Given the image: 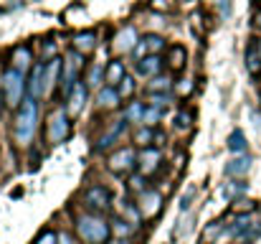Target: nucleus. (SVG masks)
<instances>
[{
    "instance_id": "5701e85b",
    "label": "nucleus",
    "mask_w": 261,
    "mask_h": 244,
    "mask_svg": "<svg viewBox=\"0 0 261 244\" xmlns=\"http://www.w3.org/2000/svg\"><path fill=\"white\" fill-rule=\"evenodd\" d=\"M104 69H107V61H89L87 72H84V81L91 92L101 89L104 86Z\"/></svg>"
},
{
    "instance_id": "f3484780",
    "label": "nucleus",
    "mask_w": 261,
    "mask_h": 244,
    "mask_svg": "<svg viewBox=\"0 0 261 244\" xmlns=\"http://www.w3.org/2000/svg\"><path fill=\"white\" fill-rule=\"evenodd\" d=\"M163 193L155 191V188H145L140 196H137V209H140V216L142 219H155L163 209Z\"/></svg>"
},
{
    "instance_id": "c9c22d12",
    "label": "nucleus",
    "mask_w": 261,
    "mask_h": 244,
    "mask_svg": "<svg viewBox=\"0 0 261 244\" xmlns=\"http://www.w3.org/2000/svg\"><path fill=\"white\" fill-rule=\"evenodd\" d=\"M173 99H175L173 92H165V94H147V102H145V104L158 107V109H170Z\"/></svg>"
},
{
    "instance_id": "49530a36",
    "label": "nucleus",
    "mask_w": 261,
    "mask_h": 244,
    "mask_svg": "<svg viewBox=\"0 0 261 244\" xmlns=\"http://www.w3.org/2000/svg\"><path fill=\"white\" fill-rule=\"evenodd\" d=\"M259 104H261V97H259Z\"/></svg>"
},
{
    "instance_id": "a18cd8bd",
    "label": "nucleus",
    "mask_w": 261,
    "mask_h": 244,
    "mask_svg": "<svg viewBox=\"0 0 261 244\" xmlns=\"http://www.w3.org/2000/svg\"><path fill=\"white\" fill-rule=\"evenodd\" d=\"M256 43H259V49H261V41H256Z\"/></svg>"
},
{
    "instance_id": "2eb2a0df",
    "label": "nucleus",
    "mask_w": 261,
    "mask_h": 244,
    "mask_svg": "<svg viewBox=\"0 0 261 244\" xmlns=\"http://www.w3.org/2000/svg\"><path fill=\"white\" fill-rule=\"evenodd\" d=\"M163 72H165V56H158V54H150V56L135 61V66H132V74L140 81H150Z\"/></svg>"
},
{
    "instance_id": "ea45409f",
    "label": "nucleus",
    "mask_w": 261,
    "mask_h": 244,
    "mask_svg": "<svg viewBox=\"0 0 261 244\" xmlns=\"http://www.w3.org/2000/svg\"><path fill=\"white\" fill-rule=\"evenodd\" d=\"M145 56H150V51H147L145 38H140V41H137V46H135V51H132V59H135V61H140V59H145Z\"/></svg>"
},
{
    "instance_id": "20e7f679",
    "label": "nucleus",
    "mask_w": 261,
    "mask_h": 244,
    "mask_svg": "<svg viewBox=\"0 0 261 244\" xmlns=\"http://www.w3.org/2000/svg\"><path fill=\"white\" fill-rule=\"evenodd\" d=\"M28 97V77L18 69L5 66L0 72V107L5 112H15Z\"/></svg>"
},
{
    "instance_id": "9d476101",
    "label": "nucleus",
    "mask_w": 261,
    "mask_h": 244,
    "mask_svg": "<svg viewBox=\"0 0 261 244\" xmlns=\"http://www.w3.org/2000/svg\"><path fill=\"white\" fill-rule=\"evenodd\" d=\"M129 138H132V145L140 150V148H163L165 145V140H168V135L160 130V127H147V125H137V127H132V132H129Z\"/></svg>"
},
{
    "instance_id": "e433bc0d",
    "label": "nucleus",
    "mask_w": 261,
    "mask_h": 244,
    "mask_svg": "<svg viewBox=\"0 0 261 244\" xmlns=\"http://www.w3.org/2000/svg\"><path fill=\"white\" fill-rule=\"evenodd\" d=\"M193 89H195V81L190 79V77H182V79H175L173 94L185 99V97H190V94H193Z\"/></svg>"
},
{
    "instance_id": "cd10ccee",
    "label": "nucleus",
    "mask_w": 261,
    "mask_h": 244,
    "mask_svg": "<svg viewBox=\"0 0 261 244\" xmlns=\"http://www.w3.org/2000/svg\"><path fill=\"white\" fill-rule=\"evenodd\" d=\"M109 224H112V239H129L137 229V224H132L129 219H122V216L112 219Z\"/></svg>"
},
{
    "instance_id": "a19ab883",
    "label": "nucleus",
    "mask_w": 261,
    "mask_h": 244,
    "mask_svg": "<svg viewBox=\"0 0 261 244\" xmlns=\"http://www.w3.org/2000/svg\"><path fill=\"white\" fill-rule=\"evenodd\" d=\"M193 198H195V188H190V191L180 198V211H188V209L193 206Z\"/></svg>"
},
{
    "instance_id": "423d86ee",
    "label": "nucleus",
    "mask_w": 261,
    "mask_h": 244,
    "mask_svg": "<svg viewBox=\"0 0 261 244\" xmlns=\"http://www.w3.org/2000/svg\"><path fill=\"white\" fill-rule=\"evenodd\" d=\"M87 64H89L87 56L79 54V51H74V49H69V51L64 54V69H61V89H59V97H66V94L74 89V84H79V81L84 79Z\"/></svg>"
},
{
    "instance_id": "393cba45",
    "label": "nucleus",
    "mask_w": 261,
    "mask_h": 244,
    "mask_svg": "<svg viewBox=\"0 0 261 244\" xmlns=\"http://www.w3.org/2000/svg\"><path fill=\"white\" fill-rule=\"evenodd\" d=\"M145 89H147V94H165V92H173L175 77L170 72H163V74L152 77L150 81H145Z\"/></svg>"
},
{
    "instance_id": "c03bdc74",
    "label": "nucleus",
    "mask_w": 261,
    "mask_h": 244,
    "mask_svg": "<svg viewBox=\"0 0 261 244\" xmlns=\"http://www.w3.org/2000/svg\"><path fill=\"white\" fill-rule=\"evenodd\" d=\"M109 244H132V242H129V239H112Z\"/></svg>"
},
{
    "instance_id": "9b49d317",
    "label": "nucleus",
    "mask_w": 261,
    "mask_h": 244,
    "mask_svg": "<svg viewBox=\"0 0 261 244\" xmlns=\"http://www.w3.org/2000/svg\"><path fill=\"white\" fill-rule=\"evenodd\" d=\"M142 36L137 33V28L132 26V23H127V26H122L114 36H112V51L117 54V56H132V51H135V46H137V41H140Z\"/></svg>"
},
{
    "instance_id": "f704fd0d",
    "label": "nucleus",
    "mask_w": 261,
    "mask_h": 244,
    "mask_svg": "<svg viewBox=\"0 0 261 244\" xmlns=\"http://www.w3.org/2000/svg\"><path fill=\"white\" fill-rule=\"evenodd\" d=\"M127 188H129L135 196H140L145 188H150V186H147V175L140 173V170H135L132 175H127Z\"/></svg>"
},
{
    "instance_id": "a878e982",
    "label": "nucleus",
    "mask_w": 261,
    "mask_h": 244,
    "mask_svg": "<svg viewBox=\"0 0 261 244\" xmlns=\"http://www.w3.org/2000/svg\"><path fill=\"white\" fill-rule=\"evenodd\" d=\"M244 64H246V72L256 79L261 77V49L256 41H251L249 46H246V54H244Z\"/></svg>"
},
{
    "instance_id": "1a4fd4ad",
    "label": "nucleus",
    "mask_w": 261,
    "mask_h": 244,
    "mask_svg": "<svg viewBox=\"0 0 261 244\" xmlns=\"http://www.w3.org/2000/svg\"><path fill=\"white\" fill-rule=\"evenodd\" d=\"M36 61H38V59H36L33 43H15V46L8 51V66H10V69H18V72H23V74H28Z\"/></svg>"
},
{
    "instance_id": "c85d7f7f",
    "label": "nucleus",
    "mask_w": 261,
    "mask_h": 244,
    "mask_svg": "<svg viewBox=\"0 0 261 244\" xmlns=\"http://www.w3.org/2000/svg\"><path fill=\"white\" fill-rule=\"evenodd\" d=\"M137 84H140V79L129 72L124 79L117 84V92H119V97H122V102H129V99H135L137 97Z\"/></svg>"
},
{
    "instance_id": "c756f323",
    "label": "nucleus",
    "mask_w": 261,
    "mask_h": 244,
    "mask_svg": "<svg viewBox=\"0 0 261 244\" xmlns=\"http://www.w3.org/2000/svg\"><path fill=\"white\" fill-rule=\"evenodd\" d=\"M246 191H249V183H244L241 178H231L228 183H223V188H221V196H223V198H228V201H233V198L244 196Z\"/></svg>"
},
{
    "instance_id": "473e14b6",
    "label": "nucleus",
    "mask_w": 261,
    "mask_h": 244,
    "mask_svg": "<svg viewBox=\"0 0 261 244\" xmlns=\"http://www.w3.org/2000/svg\"><path fill=\"white\" fill-rule=\"evenodd\" d=\"M226 145H228V150H231L233 156H244V153H246V148H249V143H246V135H244L241 130H233V132L228 135Z\"/></svg>"
},
{
    "instance_id": "7ed1b4c3",
    "label": "nucleus",
    "mask_w": 261,
    "mask_h": 244,
    "mask_svg": "<svg viewBox=\"0 0 261 244\" xmlns=\"http://www.w3.org/2000/svg\"><path fill=\"white\" fill-rule=\"evenodd\" d=\"M74 234L82 244H109L112 242V224L104 214L82 211L74 216Z\"/></svg>"
},
{
    "instance_id": "79ce46f5",
    "label": "nucleus",
    "mask_w": 261,
    "mask_h": 244,
    "mask_svg": "<svg viewBox=\"0 0 261 244\" xmlns=\"http://www.w3.org/2000/svg\"><path fill=\"white\" fill-rule=\"evenodd\" d=\"M59 244H82V242H79L76 234H71V232H61V234H59Z\"/></svg>"
},
{
    "instance_id": "2f4dec72",
    "label": "nucleus",
    "mask_w": 261,
    "mask_h": 244,
    "mask_svg": "<svg viewBox=\"0 0 261 244\" xmlns=\"http://www.w3.org/2000/svg\"><path fill=\"white\" fill-rule=\"evenodd\" d=\"M145 38V43H147V51L150 54H158V56H163L165 51H168V41H165V36H160V33H145L142 36Z\"/></svg>"
},
{
    "instance_id": "bb28decb",
    "label": "nucleus",
    "mask_w": 261,
    "mask_h": 244,
    "mask_svg": "<svg viewBox=\"0 0 261 244\" xmlns=\"http://www.w3.org/2000/svg\"><path fill=\"white\" fill-rule=\"evenodd\" d=\"M173 125L177 132H188L195 125V109L193 107H177V112L173 115Z\"/></svg>"
},
{
    "instance_id": "4c0bfd02",
    "label": "nucleus",
    "mask_w": 261,
    "mask_h": 244,
    "mask_svg": "<svg viewBox=\"0 0 261 244\" xmlns=\"http://www.w3.org/2000/svg\"><path fill=\"white\" fill-rule=\"evenodd\" d=\"M226 232V227L221 224V221H213L211 227H208V232H203V237H200V244H213L221 234Z\"/></svg>"
},
{
    "instance_id": "37998d69",
    "label": "nucleus",
    "mask_w": 261,
    "mask_h": 244,
    "mask_svg": "<svg viewBox=\"0 0 261 244\" xmlns=\"http://www.w3.org/2000/svg\"><path fill=\"white\" fill-rule=\"evenodd\" d=\"M254 26H256V28H259V31H261V10H259V13H256V18H254Z\"/></svg>"
},
{
    "instance_id": "f8f14e48",
    "label": "nucleus",
    "mask_w": 261,
    "mask_h": 244,
    "mask_svg": "<svg viewBox=\"0 0 261 244\" xmlns=\"http://www.w3.org/2000/svg\"><path fill=\"white\" fill-rule=\"evenodd\" d=\"M61 69H64V56L46 61V72H43V92H46V102H54V97L61 89Z\"/></svg>"
},
{
    "instance_id": "a211bd4d",
    "label": "nucleus",
    "mask_w": 261,
    "mask_h": 244,
    "mask_svg": "<svg viewBox=\"0 0 261 244\" xmlns=\"http://www.w3.org/2000/svg\"><path fill=\"white\" fill-rule=\"evenodd\" d=\"M71 49H74V51H79V54H84V56L89 59V56L99 49V33H96L94 28L76 31V33H74V38H71Z\"/></svg>"
},
{
    "instance_id": "7c9ffc66",
    "label": "nucleus",
    "mask_w": 261,
    "mask_h": 244,
    "mask_svg": "<svg viewBox=\"0 0 261 244\" xmlns=\"http://www.w3.org/2000/svg\"><path fill=\"white\" fill-rule=\"evenodd\" d=\"M59 56H61V49H59L56 36H46L41 41V56H38V61H51V59H59Z\"/></svg>"
},
{
    "instance_id": "39448f33",
    "label": "nucleus",
    "mask_w": 261,
    "mask_h": 244,
    "mask_svg": "<svg viewBox=\"0 0 261 244\" xmlns=\"http://www.w3.org/2000/svg\"><path fill=\"white\" fill-rule=\"evenodd\" d=\"M132 132V127L122 120V117H114V120H109L107 125H104V130L99 132V138L94 140V145H91V150H94V156H104V153H112V150H117L122 143H124V138Z\"/></svg>"
},
{
    "instance_id": "f03ea898",
    "label": "nucleus",
    "mask_w": 261,
    "mask_h": 244,
    "mask_svg": "<svg viewBox=\"0 0 261 244\" xmlns=\"http://www.w3.org/2000/svg\"><path fill=\"white\" fill-rule=\"evenodd\" d=\"M71 135H74V117L69 115L66 104L51 102V107L43 115V140L48 143V148H59L69 143Z\"/></svg>"
},
{
    "instance_id": "ddd939ff",
    "label": "nucleus",
    "mask_w": 261,
    "mask_h": 244,
    "mask_svg": "<svg viewBox=\"0 0 261 244\" xmlns=\"http://www.w3.org/2000/svg\"><path fill=\"white\" fill-rule=\"evenodd\" d=\"M163 163H165V153H163V148H140L137 150V170L140 173H145L147 178L152 175V173H158L160 168H163Z\"/></svg>"
},
{
    "instance_id": "6e6552de",
    "label": "nucleus",
    "mask_w": 261,
    "mask_h": 244,
    "mask_svg": "<svg viewBox=\"0 0 261 244\" xmlns=\"http://www.w3.org/2000/svg\"><path fill=\"white\" fill-rule=\"evenodd\" d=\"M107 170L114 175H132L137 170V148L129 143V145H119L117 150H112L107 158Z\"/></svg>"
},
{
    "instance_id": "dca6fc26",
    "label": "nucleus",
    "mask_w": 261,
    "mask_h": 244,
    "mask_svg": "<svg viewBox=\"0 0 261 244\" xmlns=\"http://www.w3.org/2000/svg\"><path fill=\"white\" fill-rule=\"evenodd\" d=\"M94 109L96 112H104V115H109V112H119L122 109V97H119V92H117V86H101V89H96L94 92Z\"/></svg>"
},
{
    "instance_id": "b1692460",
    "label": "nucleus",
    "mask_w": 261,
    "mask_h": 244,
    "mask_svg": "<svg viewBox=\"0 0 261 244\" xmlns=\"http://www.w3.org/2000/svg\"><path fill=\"white\" fill-rule=\"evenodd\" d=\"M251 170V158L244 153V156H233L231 161L223 165V173L228 175V178H244L246 173Z\"/></svg>"
},
{
    "instance_id": "58836bf2",
    "label": "nucleus",
    "mask_w": 261,
    "mask_h": 244,
    "mask_svg": "<svg viewBox=\"0 0 261 244\" xmlns=\"http://www.w3.org/2000/svg\"><path fill=\"white\" fill-rule=\"evenodd\" d=\"M33 244H59V234H56L54 229H46V232H41V234L36 237Z\"/></svg>"
},
{
    "instance_id": "0eeeda50",
    "label": "nucleus",
    "mask_w": 261,
    "mask_h": 244,
    "mask_svg": "<svg viewBox=\"0 0 261 244\" xmlns=\"http://www.w3.org/2000/svg\"><path fill=\"white\" fill-rule=\"evenodd\" d=\"M82 204L87 211L94 214H107L114 204V196H112V188L104 186V183H91L82 191Z\"/></svg>"
},
{
    "instance_id": "6ab92c4d",
    "label": "nucleus",
    "mask_w": 261,
    "mask_h": 244,
    "mask_svg": "<svg viewBox=\"0 0 261 244\" xmlns=\"http://www.w3.org/2000/svg\"><path fill=\"white\" fill-rule=\"evenodd\" d=\"M163 56H165V69H168L170 74L185 72V66H188V49H185L182 43H170Z\"/></svg>"
},
{
    "instance_id": "f257e3e1",
    "label": "nucleus",
    "mask_w": 261,
    "mask_h": 244,
    "mask_svg": "<svg viewBox=\"0 0 261 244\" xmlns=\"http://www.w3.org/2000/svg\"><path fill=\"white\" fill-rule=\"evenodd\" d=\"M41 102L33 97H25L23 104L13 112L10 120V143L18 150H31L36 148V140L41 135Z\"/></svg>"
},
{
    "instance_id": "aec40b11",
    "label": "nucleus",
    "mask_w": 261,
    "mask_h": 244,
    "mask_svg": "<svg viewBox=\"0 0 261 244\" xmlns=\"http://www.w3.org/2000/svg\"><path fill=\"white\" fill-rule=\"evenodd\" d=\"M43 72H46V61H36L33 69L25 74L28 77V97L46 102V92H43Z\"/></svg>"
},
{
    "instance_id": "4be33fe9",
    "label": "nucleus",
    "mask_w": 261,
    "mask_h": 244,
    "mask_svg": "<svg viewBox=\"0 0 261 244\" xmlns=\"http://www.w3.org/2000/svg\"><path fill=\"white\" fill-rule=\"evenodd\" d=\"M145 107H147V104H145L142 99H137V97H135V99H129V102H127V104L122 107L119 117H122V120H124V122H127L129 127H137V125H142V117H145Z\"/></svg>"
},
{
    "instance_id": "412c9836",
    "label": "nucleus",
    "mask_w": 261,
    "mask_h": 244,
    "mask_svg": "<svg viewBox=\"0 0 261 244\" xmlns=\"http://www.w3.org/2000/svg\"><path fill=\"white\" fill-rule=\"evenodd\" d=\"M127 74H129V69H127L124 59H122V56H114V59L107 61V69H104V84H107V86H117Z\"/></svg>"
},
{
    "instance_id": "4468645a",
    "label": "nucleus",
    "mask_w": 261,
    "mask_h": 244,
    "mask_svg": "<svg viewBox=\"0 0 261 244\" xmlns=\"http://www.w3.org/2000/svg\"><path fill=\"white\" fill-rule=\"evenodd\" d=\"M89 94H91V89L87 86V81L82 79L79 84H74V89L64 97V104H66V109H69V115L74 120L79 115H84V109H87V104H89Z\"/></svg>"
},
{
    "instance_id": "72a5a7b5",
    "label": "nucleus",
    "mask_w": 261,
    "mask_h": 244,
    "mask_svg": "<svg viewBox=\"0 0 261 244\" xmlns=\"http://www.w3.org/2000/svg\"><path fill=\"white\" fill-rule=\"evenodd\" d=\"M165 115H168V109H158V107H145V117H142V125H147V127H160L163 125V120H165Z\"/></svg>"
}]
</instances>
